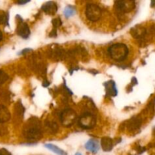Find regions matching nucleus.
Masks as SVG:
<instances>
[{
  "label": "nucleus",
  "mask_w": 155,
  "mask_h": 155,
  "mask_svg": "<svg viewBox=\"0 0 155 155\" xmlns=\"http://www.w3.org/2000/svg\"><path fill=\"white\" fill-rule=\"evenodd\" d=\"M60 120L64 127H71L77 120V113L71 108L64 109L60 114Z\"/></svg>",
  "instance_id": "obj_3"
},
{
  "label": "nucleus",
  "mask_w": 155,
  "mask_h": 155,
  "mask_svg": "<svg viewBox=\"0 0 155 155\" xmlns=\"http://www.w3.org/2000/svg\"><path fill=\"white\" fill-rule=\"evenodd\" d=\"M45 147L48 149L51 150V151H53L54 153H55L58 155H68L64 151H63L62 149L59 148L58 147H57L56 145H52V144H45Z\"/></svg>",
  "instance_id": "obj_15"
},
{
  "label": "nucleus",
  "mask_w": 155,
  "mask_h": 155,
  "mask_svg": "<svg viewBox=\"0 0 155 155\" xmlns=\"http://www.w3.org/2000/svg\"><path fill=\"white\" fill-rule=\"evenodd\" d=\"M145 29L142 28V27H139V26H136V27H133L131 30V34L133 35V36L134 38H142L145 35Z\"/></svg>",
  "instance_id": "obj_14"
},
{
  "label": "nucleus",
  "mask_w": 155,
  "mask_h": 155,
  "mask_svg": "<svg viewBox=\"0 0 155 155\" xmlns=\"http://www.w3.org/2000/svg\"><path fill=\"white\" fill-rule=\"evenodd\" d=\"M86 15L88 20L92 22H97L102 16V10L98 5L95 4H88L86 8Z\"/></svg>",
  "instance_id": "obj_4"
},
{
  "label": "nucleus",
  "mask_w": 155,
  "mask_h": 155,
  "mask_svg": "<svg viewBox=\"0 0 155 155\" xmlns=\"http://www.w3.org/2000/svg\"><path fill=\"white\" fill-rule=\"evenodd\" d=\"M154 5H155V2H151V6H152V7H154Z\"/></svg>",
  "instance_id": "obj_27"
},
{
  "label": "nucleus",
  "mask_w": 155,
  "mask_h": 155,
  "mask_svg": "<svg viewBox=\"0 0 155 155\" xmlns=\"http://www.w3.org/2000/svg\"><path fill=\"white\" fill-rule=\"evenodd\" d=\"M101 146L102 148L103 151L105 152H108L113 149L114 143L113 140L110 138L104 137L101 140Z\"/></svg>",
  "instance_id": "obj_11"
},
{
  "label": "nucleus",
  "mask_w": 155,
  "mask_h": 155,
  "mask_svg": "<svg viewBox=\"0 0 155 155\" xmlns=\"http://www.w3.org/2000/svg\"><path fill=\"white\" fill-rule=\"evenodd\" d=\"M0 24L8 25V14L0 10Z\"/></svg>",
  "instance_id": "obj_18"
},
{
  "label": "nucleus",
  "mask_w": 155,
  "mask_h": 155,
  "mask_svg": "<svg viewBox=\"0 0 155 155\" xmlns=\"http://www.w3.org/2000/svg\"><path fill=\"white\" fill-rule=\"evenodd\" d=\"M85 148L90 152L93 153V154H96L98 150H99V145H98V142L97 140L89 139L85 145Z\"/></svg>",
  "instance_id": "obj_9"
},
{
  "label": "nucleus",
  "mask_w": 155,
  "mask_h": 155,
  "mask_svg": "<svg viewBox=\"0 0 155 155\" xmlns=\"http://www.w3.org/2000/svg\"><path fill=\"white\" fill-rule=\"evenodd\" d=\"M61 24H62V21L59 18H56L52 20V24L53 26H54V27H55V28L56 27H60V26L61 25Z\"/></svg>",
  "instance_id": "obj_20"
},
{
  "label": "nucleus",
  "mask_w": 155,
  "mask_h": 155,
  "mask_svg": "<svg viewBox=\"0 0 155 155\" xmlns=\"http://www.w3.org/2000/svg\"><path fill=\"white\" fill-rule=\"evenodd\" d=\"M31 51V49H29V48H27V49H24V50H23V51H21V53H23V54H24V53L27 52V51Z\"/></svg>",
  "instance_id": "obj_23"
},
{
  "label": "nucleus",
  "mask_w": 155,
  "mask_h": 155,
  "mask_svg": "<svg viewBox=\"0 0 155 155\" xmlns=\"http://www.w3.org/2000/svg\"><path fill=\"white\" fill-rule=\"evenodd\" d=\"M42 10L50 15H54L58 11V6L54 2H47L42 6Z\"/></svg>",
  "instance_id": "obj_8"
},
{
  "label": "nucleus",
  "mask_w": 155,
  "mask_h": 155,
  "mask_svg": "<svg viewBox=\"0 0 155 155\" xmlns=\"http://www.w3.org/2000/svg\"><path fill=\"white\" fill-rule=\"evenodd\" d=\"M78 124L84 130H90L96 124V118L92 114L86 112L78 118Z\"/></svg>",
  "instance_id": "obj_5"
},
{
  "label": "nucleus",
  "mask_w": 155,
  "mask_h": 155,
  "mask_svg": "<svg viewBox=\"0 0 155 155\" xmlns=\"http://www.w3.org/2000/svg\"><path fill=\"white\" fill-rule=\"evenodd\" d=\"M0 155H12V154L5 148H2L0 149Z\"/></svg>",
  "instance_id": "obj_21"
},
{
  "label": "nucleus",
  "mask_w": 155,
  "mask_h": 155,
  "mask_svg": "<svg viewBox=\"0 0 155 155\" xmlns=\"http://www.w3.org/2000/svg\"><path fill=\"white\" fill-rule=\"evenodd\" d=\"M27 2H18V4H21V5H23V4H26V3H27Z\"/></svg>",
  "instance_id": "obj_24"
},
{
  "label": "nucleus",
  "mask_w": 155,
  "mask_h": 155,
  "mask_svg": "<svg viewBox=\"0 0 155 155\" xmlns=\"http://www.w3.org/2000/svg\"><path fill=\"white\" fill-rule=\"evenodd\" d=\"M135 7V2L133 1H117L115 2V9L120 15L130 13Z\"/></svg>",
  "instance_id": "obj_6"
},
{
  "label": "nucleus",
  "mask_w": 155,
  "mask_h": 155,
  "mask_svg": "<svg viewBox=\"0 0 155 155\" xmlns=\"http://www.w3.org/2000/svg\"><path fill=\"white\" fill-rule=\"evenodd\" d=\"M11 114L5 105L0 104V123H6L10 120Z\"/></svg>",
  "instance_id": "obj_10"
},
{
  "label": "nucleus",
  "mask_w": 155,
  "mask_h": 155,
  "mask_svg": "<svg viewBox=\"0 0 155 155\" xmlns=\"http://www.w3.org/2000/svg\"><path fill=\"white\" fill-rule=\"evenodd\" d=\"M24 135L27 140L35 142L39 141L42 137V132L41 130L39 125L36 124V122H30V126L25 127L24 130Z\"/></svg>",
  "instance_id": "obj_2"
},
{
  "label": "nucleus",
  "mask_w": 155,
  "mask_h": 155,
  "mask_svg": "<svg viewBox=\"0 0 155 155\" xmlns=\"http://www.w3.org/2000/svg\"><path fill=\"white\" fill-rule=\"evenodd\" d=\"M75 14H76V10L73 6H71V5L67 6V7L64 8V16L66 17L67 18H70V17L71 16H74Z\"/></svg>",
  "instance_id": "obj_17"
},
{
  "label": "nucleus",
  "mask_w": 155,
  "mask_h": 155,
  "mask_svg": "<svg viewBox=\"0 0 155 155\" xmlns=\"http://www.w3.org/2000/svg\"><path fill=\"white\" fill-rule=\"evenodd\" d=\"M76 155H82V154H80V153H77V154H76Z\"/></svg>",
  "instance_id": "obj_28"
},
{
  "label": "nucleus",
  "mask_w": 155,
  "mask_h": 155,
  "mask_svg": "<svg viewBox=\"0 0 155 155\" xmlns=\"http://www.w3.org/2000/svg\"><path fill=\"white\" fill-rule=\"evenodd\" d=\"M2 38H3L2 33V31H1V30H0V41H1L2 39Z\"/></svg>",
  "instance_id": "obj_26"
},
{
  "label": "nucleus",
  "mask_w": 155,
  "mask_h": 155,
  "mask_svg": "<svg viewBox=\"0 0 155 155\" xmlns=\"http://www.w3.org/2000/svg\"><path fill=\"white\" fill-rule=\"evenodd\" d=\"M109 56L115 61H123L129 54V48L124 43H116L108 48Z\"/></svg>",
  "instance_id": "obj_1"
},
{
  "label": "nucleus",
  "mask_w": 155,
  "mask_h": 155,
  "mask_svg": "<svg viewBox=\"0 0 155 155\" xmlns=\"http://www.w3.org/2000/svg\"><path fill=\"white\" fill-rule=\"evenodd\" d=\"M8 80V76L3 71L0 70V85L3 84Z\"/></svg>",
  "instance_id": "obj_19"
},
{
  "label": "nucleus",
  "mask_w": 155,
  "mask_h": 155,
  "mask_svg": "<svg viewBox=\"0 0 155 155\" xmlns=\"http://www.w3.org/2000/svg\"><path fill=\"white\" fill-rule=\"evenodd\" d=\"M49 36H51V37H54H54H55V36H57V34H56V30H53L52 32H51V33L49 34Z\"/></svg>",
  "instance_id": "obj_22"
},
{
  "label": "nucleus",
  "mask_w": 155,
  "mask_h": 155,
  "mask_svg": "<svg viewBox=\"0 0 155 155\" xmlns=\"http://www.w3.org/2000/svg\"><path fill=\"white\" fill-rule=\"evenodd\" d=\"M105 87L107 89V92L110 96H116L117 95V89L116 84L113 80H110L105 83Z\"/></svg>",
  "instance_id": "obj_12"
},
{
  "label": "nucleus",
  "mask_w": 155,
  "mask_h": 155,
  "mask_svg": "<svg viewBox=\"0 0 155 155\" xmlns=\"http://www.w3.org/2000/svg\"><path fill=\"white\" fill-rule=\"evenodd\" d=\"M48 85H49V83H48H48H47V82H46V83H45V82H44V83H43V86H45V87H46V86H48Z\"/></svg>",
  "instance_id": "obj_25"
},
{
  "label": "nucleus",
  "mask_w": 155,
  "mask_h": 155,
  "mask_svg": "<svg viewBox=\"0 0 155 155\" xmlns=\"http://www.w3.org/2000/svg\"><path fill=\"white\" fill-rule=\"evenodd\" d=\"M17 33L23 39H27L30 35V30L28 25L26 23L21 21L17 27Z\"/></svg>",
  "instance_id": "obj_7"
},
{
  "label": "nucleus",
  "mask_w": 155,
  "mask_h": 155,
  "mask_svg": "<svg viewBox=\"0 0 155 155\" xmlns=\"http://www.w3.org/2000/svg\"><path fill=\"white\" fill-rule=\"evenodd\" d=\"M45 127L51 132V133H55L58 130V126L54 121H46Z\"/></svg>",
  "instance_id": "obj_16"
},
{
  "label": "nucleus",
  "mask_w": 155,
  "mask_h": 155,
  "mask_svg": "<svg viewBox=\"0 0 155 155\" xmlns=\"http://www.w3.org/2000/svg\"><path fill=\"white\" fill-rule=\"evenodd\" d=\"M141 124H142V120H141V118L139 117H133L129 122L128 129L130 131H133V130H136L138 128H139Z\"/></svg>",
  "instance_id": "obj_13"
}]
</instances>
